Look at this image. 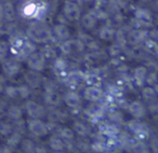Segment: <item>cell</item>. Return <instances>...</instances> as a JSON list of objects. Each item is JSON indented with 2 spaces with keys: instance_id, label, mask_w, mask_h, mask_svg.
Returning <instances> with one entry per match:
<instances>
[{
  "instance_id": "obj_7",
  "label": "cell",
  "mask_w": 158,
  "mask_h": 153,
  "mask_svg": "<svg viewBox=\"0 0 158 153\" xmlns=\"http://www.w3.org/2000/svg\"><path fill=\"white\" fill-rule=\"evenodd\" d=\"M27 128L31 133V135L36 137H44L49 131L47 123L41 121V119H31L27 122Z\"/></svg>"
},
{
  "instance_id": "obj_15",
  "label": "cell",
  "mask_w": 158,
  "mask_h": 153,
  "mask_svg": "<svg viewBox=\"0 0 158 153\" xmlns=\"http://www.w3.org/2000/svg\"><path fill=\"white\" fill-rule=\"evenodd\" d=\"M62 100L65 103V105L68 108H75V107H80L81 105V98L79 96V94L77 92H75L74 90H69L64 94V96L62 97Z\"/></svg>"
},
{
  "instance_id": "obj_39",
  "label": "cell",
  "mask_w": 158,
  "mask_h": 153,
  "mask_svg": "<svg viewBox=\"0 0 158 153\" xmlns=\"http://www.w3.org/2000/svg\"><path fill=\"white\" fill-rule=\"evenodd\" d=\"M18 95L23 99H26L31 95V88L28 85H20L18 86Z\"/></svg>"
},
{
  "instance_id": "obj_17",
  "label": "cell",
  "mask_w": 158,
  "mask_h": 153,
  "mask_svg": "<svg viewBox=\"0 0 158 153\" xmlns=\"http://www.w3.org/2000/svg\"><path fill=\"white\" fill-rule=\"evenodd\" d=\"M68 61H66L64 57H55L54 64H53V68H54V72L57 76L63 79L64 76L67 74L68 69Z\"/></svg>"
},
{
  "instance_id": "obj_46",
  "label": "cell",
  "mask_w": 158,
  "mask_h": 153,
  "mask_svg": "<svg viewBox=\"0 0 158 153\" xmlns=\"http://www.w3.org/2000/svg\"><path fill=\"white\" fill-rule=\"evenodd\" d=\"M14 121V126H13V128H15L18 131H20L21 133V131H23L24 129V127H25V122L22 120V118L21 119H18V120H13Z\"/></svg>"
},
{
  "instance_id": "obj_44",
  "label": "cell",
  "mask_w": 158,
  "mask_h": 153,
  "mask_svg": "<svg viewBox=\"0 0 158 153\" xmlns=\"http://www.w3.org/2000/svg\"><path fill=\"white\" fill-rule=\"evenodd\" d=\"M8 51H9V45L7 42L0 41V61H2L7 57Z\"/></svg>"
},
{
  "instance_id": "obj_2",
  "label": "cell",
  "mask_w": 158,
  "mask_h": 153,
  "mask_svg": "<svg viewBox=\"0 0 158 153\" xmlns=\"http://www.w3.org/2000/svg\"><path fill=\"white\" fill-rule=\"evenodd\" d=\"M59 46L62 54L67 55V56H72V55H75L77 53H81L85 50V44L79 39L64 40L60 43Z\"/></svg>"
},
{
  "instance_id": "obj_40",
  "label": "cell",
  "mask_w": 158,
  "mask_h": 153,
  "mask_svg": "<svg viewBox=\"0 0 158 153\" xmlns=\"http://www.w3.org/2000/svg\"><path fill=\"white\" fill-rule=\"evenodd\" d=\"M5 93L9 98H18L19 95H18V88L16 86H13V85H9V86H6L5 88Z\"/></svg>"
},
{
  "instance_id": "obj_26",
  "label": "cell",
  "mask_w": 158,
  "mask_h": 153,
  "mask_svg": "<svg viewBox=\"0 0 158 153\" xmlns=\"http://www.w3.org/2000/svg\"><path fill=\"white\" fill-rule=\"evenodd\" d=\"M49 146L52 150L56 151V152H62L66 149V142L62 140L59 136H52L49 139Z\"/></svg>"
},
{
  "instance_id": "obj_21",
  "label": "cell",
  "mask_w": 158,
  "mask_h": 153,
  "mask_svg": "<svg viewBox=\"0 0 158 153\" xmlns=\"http://www.w3.org/2000/svg\"><path fill=\"white\" fill-rule=\"evenodd\" d=\"M73 131L80 137H88L91 134V127L82 121H76L73 126Z\"/></svg>"
},
{
  "instance_id": "obj_24",
  "label": "cell",
  "mask_w": 158,
  "mask_h": 153,
  "mask_svg": "<svg viewBox=\"0 0 158 153\" xmlns=\"http://www.w3.org/2000/svg\"><path fill=\"white\" fill-rule=\"evenodd\" d=\"M134 18L145 23H148V24H152V21H153L152 12L145 8H136L134 10Z\"/></svg>"
},
{
  "instance_id": "obj_6",
  "label": "cell",
  "mask_w": 158,
  "mask_h": 153,
  "mask_svg": "<svg viewBox=\"0 0 158 153\" xmlns=\"http://www.w3.org/2000/svg\"><path fill=\"white\" fill-rule=\"evenodd\" d=\"M85 78H86V73L81 70H73L70 72H67V74L63 78V82L65 85L74 90V88L84 83Z\"/></svg>"
},
{
  "instance_id": "obj_49",
  "label": "cell",
  "mask_w": 158,
  "mask_h": 153,
  "mask_svg": "<svg viewBox=\"0 0 158 153\" xmlns=\"http://www.w3.org/2000/svg\"><path fill=\"white\" fill-rule=\"evenodd\" d=\"M2 22H3V13H2V5L0 3V27L2 25Z\"/></svg>"
},
{
  "instance_id": "obj_50",
  "label": "cell",
  "mask_w": 158,
  "mask_h": 153,
  "mask_svg": "<svg viewBox=\"0 0 158 153\" xmlns=\"http://www.w3.org/2000/svg\"><path fill=\"white\" fill-rule=\"evenodd\" d=\"M35 152H47V149L44 147H35Z\"/></svg>"
},
{
  "instance_id": "obj_38",
  "label": "cell",
  "mask_w": 158,
  "mask_h": 153,
  "mask_svg": "<svg viewBox=\"0 0 158 153\" xmlns=\"http://www.w3.org/2000/svg\"><path fill=\"white\" fill-rule=\"evenodd\" d=\"M13 125L9 123H0V135L8 137L13 131Z\"/></svg>"
},
{
  "instance_id": "obj_43",
  "label": "cell",
  "mask_w": 158,
  "mask_h": 153,
  "mask_svg": "<svg viewBox=\"0 0 158 153\" xmlns=\"http://www.w3.org/2000/svg\"><path fill=\"white\" fill-rule=\"evenodd\" d=\"M145 83H147V85L149 86H156L157 84V74L155 72H147L146 78H145Z\"/></svg>"
},
{
  "instance_id": "obj_34",
  "label": "cell",
  "mask_w": 158,
  "mask_h": 153,
  "mask_svg": "<svg viewBox=\"0 0 158 153\" xmlns=\"http://www.w3.org/2000/svg\"><path fill=\"white\" fill-rule=\"evenodd\" d=\"M131 151L133 152H148V148L145 144V142L143 140H134V142L131 146Z\"/></svg>"
},
{
  "instance_id": "obj_16",
  "label": "cell",
  "mask_w": 158,
  "mask_h": 153,
  "mask_svg": "<svg viewBox=\"0 0 158 153\" xmlns=\"http://www.w3.org/2000/svg\"><path fill=\"white\" fill-rule=\"evenodd\" d=\"M128 110H129L130 114L133 116L134 119H142L145 116L146 113V109H145L144 105L141 101L134 100L128 106Z\"/></svg>"
},
{
  "instance_id": "obj_27",
  "label": "cell",
  "mask_w": 158,
  "mask_h": 153,
  "mask_svg": "<svg viewBox=\"0 0 158 153\" xmlns=\"http://www.w3.org/2000/svg\"><path fill=\"white\" fill-rule=\"evenodd\" d=\"M115 29L113 28L110 25L106 24L105 26H103L99 31V37L101 38L104 41H110V40L114 39V35H115Z\"/></svg>"
},
{
  "instance_id": "obj_18",
  "label": "cell",
  "mask_w": 158,
  "mask_h": 153,
  "mask_svg": "<svg viewBox=\"0 0 158 153\" xmlns=\"http://www.w3.org/2000/svg\"><path fill=\"white\" fill-rule=\"evenodd\" d=\"M44 103L49 106V107H59L62 103V96L56 92V91H51V92H46L44 93Z\"/></svg>"
},
{
  "instance_id": "obj_37",
  "label": "cell",
  "mask_w": 158,
  "mask_h": 153,
  "mask_svg": "<svg viewBox=\"0 0 158 153\" xmlns=\"http://www.w3.org/2000/svg\"><path fill=\"white\" fill-rule=\"evenodd\" d=\"M46 16H47V7L44 5H38L37 11H36L33 20H35V21H44Z\"/></svg>"
},
{
  "instance_id": "obj_19",
  "label": "cell",
  "mask_w": 158,
  "mask_h": 153,
  "mask_svg": "<svg viewBox=\"0 0 158 153\" xmlns=\"http://www.w3.org/2000/svg\"><path fill=\"white\" fill-rule=\"evenodd\" d=\"M52 33L54 35V37H56L60 41H64V40L69 39L70 37V31L68 29V27L65 24H56L54 25L52 29Z\"/></svg>"
},
{
  "instance_id": "obj_3",
  "label": "cell",
  "mask_w": 158,
  "mask_h": 153,
  "mask_svg": "<svg viewBox=\"0 0 158 153\" xmlns=\"http://www.w3.org/2000/svg\"><path fill=\"white\" fill-rule=\"evenodd\" d=\"M127 127L130 131L134 135V138L136 140H145L148 138L149 131H148V127L146 126V124L140 122L139 119L135 120H131L127 123Z\"/></svg>"
},
{
  "instance_id": "obj_31",
  "label": "cell",
  "mask_w": 158,
  "mask_h": 153,
  "mask_svg": "<svg viewBox=\"0 0 158 153\" xmlns=\"http://www.w3.org/2000/svg\"><path fill=\"white\" fill-rule=\"evenodd\" d=\"M107 116H108V120H110V122H113L115 123V124H121V123L123 122V113H121L120 111H118V110L116 109H112L108 111L107 113Z\"/></svg>"
},
{
  "instance_id": "obj_14",
  "label": "cell",
  "mask_w": 158,
  "mask_h": 153,
  "mask_svg": "<svg viewBox=\"0 0 158 153\" xmlns=\"http://www.w3.org/2000/svg\"><path fill=\"white\" fill-rule=\"evenodd\" d=\"M120 127L118 124H115L113 122H104L100 126V133H102L107 138H115L120 133Z\"/></svg>"
},
{
  "instance_id": "obj_25",
  "label": "cell",
  "mask_w": 158,
  "mask_h": 153,
  "mask_svg": "<svg viewBox=\"0 0 158 153\" xmlns=\"http://www.w3.org/2000/svg\"><path fill=\"white\" fill-rule=\"evenodd\" d=\"M98 23V18H95V15L92 13V12H89V13H86L84 16L81 18V24L82 26L86 29H93L95 26H97Z\"/></svg>"
},
{
  "instance_id": "obj_32",
  "label": "cell",
  "mask_w": 158,
  "mask_h": 153,
  "mask_svg": "<svg viewBox=\"0 0 158 153\" xmlns=\"http://www.w3.org/2000/svg\"><path fill=\"white\" fill-rule=\"evenodd\" d=\"M40 53L46 59H52L56 57V51H55L54 46L51 45V44H46L44 46H42Z\"/></svg>"
},
{
  "instance_id": "obj_30",
  "label": "cell",
  "mask_w": 158,
  "mask_h": 153,
  "mask_svg": "<svg viewBox=\"0 0 158 153\" xmlns=\"http://www.w3.org/2000/svg\"><path fill=\"white\" fill-rule=\"evenodd\" d=\"M8 146L11 147V148H15L18 147L19 144L21 143V140H22V134L20 131H12L9 136H8Z\"/></svg>"
},
{
  "instance_id": "obj_33",
  "label": "cell",
  "mask_w": 158,
  "mask_h": 153,
  "mask_svg": "<svg viewBox=\"0 0 158 153\" xmlns=\"http://www.w3.org/2000/svg\"><path fill=\"white\" fill-rule=\"evenodd\" d=\"M7 116H9L11 120H18V119L22 118L23 111L19 106H10L7 110Z\"/></svg>"
},
{
  "instance_id": "obj_42",
  "label": "cell",
  "mask_w": 158,
  "mask_h": 153,
  "mask_svg": "<svg viewBox=\"0 0 158 153\" xmlns=\"http://www.w3.org/2000/svg\"><path fill=\"white\" fill-rule=\"evenodd\" d=\"M42 84H44V91H46V92H51V91H56V88H57L56 83H55V82L53 81V80H51V79H46V80H44Z\"/></svg>"
},
{
  "instance_id": "obj_5",
  "label": "cell",
  "mask_w": 158,
  "mask_h": 153,
  "mask_svg": "<svg viewBox=\"0 0 158 153\" xmlns=\"http://www.w3.org/2000/svg\"><path fill=\"white\" fill-rule=\"evenodd\" d=\"M105 109L106 108L104 107L101 103L99 104V101H94V103H92L90 106H88V107L84 110V112H85V114H86V116H88V119L91 122L97 123L102 119L104 112H105Z\"/></svg>"
},
{
  "instance_id": "obj_41",
  "label": "cell",
  "mask_w": 158,
  "mask_h": 153,
  "mask_svg": "<svg viewBox=\"0 0 158 153\" xmlns=\"http://www.w3.org/2000/svg\"><path fill=\"white\" fill-rule=\"evenodd\" d=\"M121 53H123V48L117 45L116 43L108 49V54L110 57H120Z\"/></svg>"
},
{
  "instance_id": "obj_11",
  "label": "cell",
  "mask_w": 158,
  "mask_h": 153,
  "mask_svg": "<svg viewBox=\"0 0 158 153\" xmlns=\"http://www.w3.org/2000/svg\"><path fill=\"white\" fill-rule=\"evenodd\" d=\"M24 80L26 84L31 88H38L42 85L44 82V76L40 73V71H35V70H29L24 76Z\"/></svg>"
},
{
  "instance_id": "obj_29",
  "label": "cell",
  "mask_w": 158,
  "mask_h": 153,
  "mask_svg": "<svg viewBox=\"0 0 158 153\" xmlns=\"http://www.w3.org/2000/svg\"><path fill=\"white\" fill-rule=\"evenodd\" d=\"M143 43V50L146 51L147 53H149V54H153L154 56H156L157 55V43H156L155 40L153 39H146L145 41L142 42Z\"/></svg>"
},
{
  "instance_id": "obj_12",
  "label": "cell",
  "mask_w": 158,
  "mask_h": 153,
  "mask_svg": "<svg viewBox=\"0 0 158 153\" xmlns=\"http://www.w3.org/2000/svg\"><path fill=\"white\" fill-rule=\"evenodd\" d=\"M104 95V91L102 90L101 86L88 85L84 90V98L87 99L90 103L94 101H100Z\"/></svg>"
},
{
  "instance_id": "obj_13",
  "label": "cell",
  "mask_w": 158,
  "mask_h": 153,
  "mask_svg": "<svg viewBox=\"0 0 158 153\" xmlns=\"http://www.w3.org/2000/svg\"><path fill=\"white\" fill-rule=\"evenodd\" d=\"M36 51V44L34 41H31V39H25L24 43H23L22 48L16 52V54H14L15 58L19 61H23L27 58L29 54H31L33 52Z\"/></svg>"
},
{
  "instance_id": "obj_22",
  "label": "cell",
  "mask_w": 158,
  "mask_h": 153,
  "mask_svg": "<svg viewBox=\"0 0 158 153\" xmlns=\"http://www.w3.org/2000/svg\"><path fill=\"white\" fill-rule=\"evenodd\" d=\"M2 5V13H3V20H6L7 22L12 23L14 21V16H15V11L12 2L10 1H5Z\"/></svg>"
},
{
  "instance_id": "obj_4",
  "label": "cell",
  "mask_w": 158,
  "mask_h": 153,
  "mask_svg": "<svg viewBox=\"0 0 158 153\" xmlns=\"http://www.w3.org/2000/svg\"><path fill=\"white\" fill-rule=\"evenodd\" d=\"M63 16L68 21H78L81 16V10L80 6L72 0H67L64 3L63 7Z\"/></svg>"
},
{
  "instance_id": "obj_1",
  "label": "cell",
  "mask_w": 158,
  "mask_h": 153,
  "mask_svg": "<svg viewBox=\"0 0 158 153\" xmlns=\"http://www.w3.org/2000/svg\"><path fill=\"white\" fill-rule=\"evenodd\" d=\"M28 39L37 43H47L53 37L51 28L42 21H35L29 24L26 30Z\"/></svg>"
},
{
  "instance_id": "obj_45",
  "label": "cell",
  "mask_w": 158,
  "mask_h": 153,
  "mask_svg": "<svg viewBox=\"0 0 158 153\" xmlns=\"http://www.w3.org/2000/svg\"><path fill=\"white\" fill-rule=\"evenodd\" d=\"M90 149L93 152H105L104 142H101V141H93L90 146Z\"/></svg>"
},
{
  "instance_id": "obj_28",
  "label": "cell",
  "mask_w": 158,
  "mask_h": 153,
  "mask_svg": "<svg viewBox=\"0 0 158 153\" xmlns=\"http://www.w3.org/2000/svg\"><path fill=\"white\" fill-rule=\"evenodd\" d=\"M57 136L61 138L62 140H64L65 142H69L74 140L75 133L73 129L68 128V127H61L57 131Z\"/></svg>"
},
{
  "instance_id": "obj_10",
  "label": "cell",
  "mask_w": 158,
  "mask_h": 153,
  "mask_svg": "<svg viewBox=\"0 0 158 153\" xmlns=\"http://www.w3.org/2000/svg\"><path fill=\"white\" fill-rule=\"evenodd\" d=\"M25 110L31 119H42L47 114L44 106L34 100H27L25 103Z\"/></svg>"
},
{
  "instance_id": "obj_8",
  "label": "cell",
  "mask_w": 158,
  "mask_h": 153,
  "mask_svg": "<svg viewBox=\"0 0 158 153\" xmlns=\"http://www.w3.org/2000/svg\"><path fill=\"white\" fill-rule=\"evenodd\" d=\"M1 69H2L5 76H9V78H13L20 72L21 63L16 58H7L6 57L1 61Z\"/></svg>"
},
{
  "instance_id": "obj_48",
  "label": "cell",
  "mask_w": 158,
  "mask_h": 153,
  "mask_svg": "<svg viewBox=\"0 0 158 153\" xmlns=\"http://www.w3.org/2000/svg\"><path fill=\"white\" fill-rule=\"evenodd\" d=\"M5 78H3L2 74H0V93H2L3 90H5Z\"/></svg>"
},
{
  "instance_id": "obj_9",
  "label": "cell",
  "mask_w": 158,
  "mask_h": 153,
  "mask_svg": "<svg viewBox=\"0 0 158 153\" xmlns=\"http://www.w3.org/2000/svg\"><path fill=\"white\" fill-rule=\"evenodd\" d=\"M27 61V67L31 70H35V71H42L46 67V58L42 56L40 52H33L29 54L26 58Z\"/></svg>"
},
{
  "instance_id": "obj_35",
  "label": "cell",
  "mask_w": 158,
  "mask_h": 153,
  "mask_svg": "<svg viewBox=\"0 0 158 153\" xmlns=\"http://www.w3.org/2000/svg\"><path fill=\"white\" fill-rule=\"evenodd\" d=\"M142 97L145 100H152V99H155L156 97V90L153 86H145L142 90Z\"/></svg>"
},
{
  "instance_id": "obj_36",
  "label": "cell",
  "mask_w": 158,
  "mask_h": 153,
  "mask_svg": "<svg viewBox=\"0 0 158 153\" xmlns=\"http://www.w3.org/2000/svg\"><path fill=\"white\" fill-rule=\"evenodd\" d=\"M21 148H22L23 152H26V153H31V152H35V143L31 141V139H24V140H21Z\"/></svg>"
},
{
  "instance_id": "obj_20",
  "label": "cell",
  "mask_w": 158,
  "mask_h": 153,
  "mask_svg": "<svg viewBox=\"0 0 158 153\" xmlns=\"http://www.w3.org/2000/svg\"><path fill=\"white\" fill-rule=\"evenodd\" d=\"M147 68L145 66H138L133 70V82L138 86H143L145 83V78L147 74Z\"/></svg>"
},
{
  "instance_id": "obj_47",
  "label": "cell",
  "mask_w": 158,
  "mask_h": 153,
  "mask_svg": "<svg viewBox=\"0 0 158 153\" xmlns=\"http://www.w3.org/2000/svg\"><path fill=\"white\" fill-rule=\"evenodd\" d=\"M151 103H149V110L153 112H156L157 111V103H156V100H154V99H152V100H149Z\"/></svg>"
},
{
  "instance_id": "obj_51",
  "label": "cell",
  "mask_w": 158,
  "mask_h": 153,
  "mask_svg": "<svg viewBox=\"0 0 158 153\" xmlns=\"http://www.w3.org/2000/svg\"><path fill=\"white\" fill-rule=\"evenodd\" d=\"M143 1H149V0H143Z\"/></svg>"
},
{
  "instance_id": "obj_23",
  "label": "cell",
  "mask_w": 158,
  "mask_h": 153,
  "mask_svg": "<svg viewBox=\"0 0 158 153\" xmlns=\"http://www.w3.org/2000/svg\"><path fill=\"white\" fill-rule=\"evenodd\" d=\"M37 8H38V3L34 2V1H27V2H25L23 5L22 10H21L22 15L27 18H33L36 11H37Z\"/></svg>"
}]
</instances>
